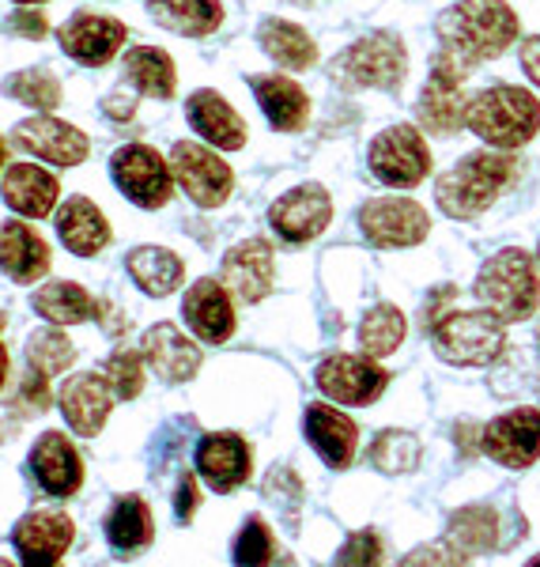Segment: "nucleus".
<instances>
[{"label":"nucleus","mask_w":540,"mask_h":567,"mask_svg":"<svg viewBox=\"0 0 540 567\" xmlns=\"http://www.w3.org/2000/svg\"><path fill=\"white\" fill-rule=\"evenodd\" d=\"M435 34L438 53L432 61V72L465 84L476 65L502 58L518 42L521 23L507 0H461V4L446 8L438 16Z\"/></svg>","instance_id":"1"},{"label":"nucleus","mask_w":540,"mask_h":567,"mask_svg":"<svg viewBox=\"0 0 540 567\" xmlns=\"http://www.w3.org/2000/svg\"><path fill=\"white\" fill-rule=\"evenodd\" d=\"M518 178H521L518 155L499 152V148L469 152L461 163H454V167L435 182V200L446 216L476 219L488 213Z\"/></svg>","instance_id":"2"},{"label":"nucleus","mask_w":540,"mask_h":567,"mask_svg":"<svg viewBox=\"0 0 540 567\" xmlns=\"http://www.w3.org/2000/svg\"><path fill=\"white\" fill-rule=\"evenodd\" d=\"M465 125L480 136L488 148L515 152L526 148L540 130V99L518 84L484 87L465 106Z\"/></svg>","instance_id":"3"},{"label":"nucleus","mask_w":540,"mask_h":567,"mask_svg":"<svg viewBox=\"0 0 540 567\" xmlns=\"http://www.w3.org/2000/svg\"><path fill=\"white\" fill-rule=\"evenodd\" d=\"M476 299L499 322H526L540 307V272L526 250H499L476 272Z\"/></svg>","instance_id":"4"},{"label":"nucleus","mask_w":540,"mask_h":567,"mask_svg":"<svg viewBox=\"0 0 540 567\" xmlns=\"http://www.w3.org/2000/svg\"><path fill=\"white\" fill-rule=\"evenodd\" d=\"M435 352L457 368H488L507 349V322L491 310H450L432 326Z\"/></svg>","instance_id":"5"},{"label":"nucleus","mask_w":540,"mask_h":567,"mask_svg":"<svg viewBox=\"0 0 540 567\" xmlns=\"http://www.w3.org/2000/svg\"><path fill=\"white\" fill-rule=\"evenodd\" d=\"M333 76L352 87L397 91L408 76V50L397 34L378 31L355 39L341 58L333 61Z\"/></svg>","instance_id":"6"},{"label":"nucleus","mask_w":540,"mask_h":567,"mask_svg":"<svg viewBox=\"0 0 540 567\" xmlns=\"http://www.w3.org/2000/svg\"><path fill=\"white\" fill-rule=\"evenodd\" d=\"M371 175L390 189H412L432 175V148L416 125H390L371 141Z\"/></svg>","instance_id":"7"},{"label":"nucleus","mask_w":540,"mask_h":567,"mask_svg":"<svg viewBox=\"0 0 540 567\" xmlns=\"http://www.w3.org/2000/svg\"><path fill=\"white\" fill-rule=\"evenodd\" d=\"M170 175L174 186L181 189L200 208H219L235 189V175L227 159H219L216 148L194 141H178L170 152Z\"/></svg>","instance_id":"8"},{"label":"nucleus","mask_w":540,"mask_h":567,"mask_svg":"<svg viewBox=\"0 0 540 567\" xmlns=\"http://www.w3.org/2000/svg\"><path fill=\"white\" fill-rule=\"evenodd\" d=\"M110 175H114L117 189L141 208H163L174 194L170 163L148 144H125L110 159Z\"/></svg>","instance_id":"9"},{"label":"nucleus","mask_w":540,"mask_h":567,"mask_svg":"<svg viewBox=\"0 0 540 567\" xmlns=\"http://www.w3.org/2000/svg\"><path fill=\"white\" fill-rule=\"evenodd\" d=\"M360 227L378 250H401V246L424 243L432 231V219H427L424 205L408 197H374L360 208Z\"/></svg>","instance_id":"10"},{"label":"nucleus","mask_w":540,"mask_h":567,"mask_svg":"<svg viewBox=\"0 0 540 567\" xmlns=\"http://www.w3.org/2000/svg\"><path fill=\"white\" fill-rule=\"evenodd\" d=\"M329 219H333V197H329V189L318 186V182L288 189V194L272 200V208H269L272 231L291 246L318 239L329 227Z\"/></svg>","instance_id":"11"},{"label":"nucleus","mask_w":540,"mask_h":567,"mask_svg":"<svg viewBox=\"0 0 540 567\" xmlns=\"http://www.w3.org/2000/svg\"><path fill=\"white\" fill-rule=\"evenodd\" d=\"M314 382L336 405H371L390 386V371H382L371 355H329Z\"/></svg>","instance_id":"12"},{"label":"nucleus","mask_w":540,"mask_h":567,"mask_svg":"<svg viewBox=\"0 0 540 567\" xmlns=\"http://www.w3.org/2000/svg\"><path fill=\"white\" fill-rule=\"evenodd\" d=\"M480 451L507 470H529L540 458V409L526 405L496 416L480 432Z\"/></svg>","instance_id":"13"},{"label":"nucleus","mask_w":540,"mask_h":567,"mask_svg":"<svg viewBox=\"0 0 540 567\" xmlns=\"http://www.w3.org/2000/svg\"><path fill=\"white\" fill-rule=\"evenodd\" d=\"M253 451L242 435L235 432H212L197 443V473L208 481L212 492H235L250 481Z\"/></svg>","instance_id":"14"},{"label":"nucleus","mask_w":540,"mask_h":567,"mask_svg":"<svg viewBox=\"0 0 540 567\" xmlns=\"http://www.w3.org/2000/svg\"><path fill=\"white\" fill-rule=\"evenodd\" d=\"M277 284V261L264 239H246L224 254V288L242 303H261Z\"/></svg>","instance_id":"15"},{"label":"nucleus","mask_w":540,"mask_h":567,"mask_svg":"<svg viewBox=\"0 0 540 567\" xmlns=\"http://www.w3.org/2000/svg\"><path fill=\"white\" fill-rule=\"evenodd\" d=\"M61 50L69 53L80 65H106L117 50L129 39L122 20H110V16H95V12H80L61 27Z\"/></svg>","instance_id":"16"},{"label":"nucleus","mask_w":540,"mask_h":567,"mask_svg":"<svg viewBox=\"0 0 540 567\" xmlns=\"http://www.w3.org/2000/svg\"><path fill=\"white\" fill-rule=\"evenodd\" d=\"M15 136L31 155L53 163V167H80L91 152V141L76 125L58 122V117L42 114V117H27V122L15 125Z\"/></svg>","instance_id":"17"},{"label":"nucleus","mask_w":540,"mask_h":567,"mask_svg":"<svg viewBox=\"0 0 540 567\" xmlns=\"http://www.w3.org/2000/svg\"><path fill=\"white\" fill-rule=\"evenodd\" d=\"M181 318L186 326L194 329L200 341L208 344H224L231 341L235 333V303H231V291L224 288V280H197L194 288L186 291L181 299Z\"/></svg>","instance_id":"18"},{"label":"nucleus","mask_w":540,"mask_h":567,"mask_svg":"<svg viewBox=\"0 0 540 567\" xmlns=\"http://www.w3.org/2000/svg\"><path fill=\"white\" fill-rule=\"evenodd\" d=\"M72 545V518L65 511H34L15 526V548L23 553V567H61V556Z\"/></svg>","instance_id":"19"},{"label":"nucleus","mask_w":540,"mask_h":567,"mask_svg":"<svg viewBox=\"0 0 540 567\" xmlns=\"http://www.w3.org/2000/svg\"><path fill=\"white\" fill-rule=\"evenodd\" d=\"M141 360L148 363L163 382H189L200 371V349L170 322H159L144 333Z\"/></svg>","instance_id":"20"},{"label":"nucleus","mask_w":540,"mask_h":567,"mask_svg":"<svg viewBox=\"0 0 540 567\" xmlns=\"http://www.w3.org/2000/svg\"><path fill=\"white\" fill-rule=\"evenodd\" d=\"M303 432L310 439V446L322 454V462L329 470H347V465H352L355 446H360V427H355L344 413H336L333 405H325V401L307 405Z\"/></svg>","instance_id":"21"},{"label":"nucleus","mask_w":540,"mask_h":567,"mask_svg":"<svg viewBox=\"0 0 540 567\" xmlns=\"http://www.w3.org/2000/svg\"><path fill=\"white\" fill-rule=\"evenodd\" d=\"M186 117L200 141H208L219 152H238L246 144V122L219 91H208V87L194 91V95L186 99Z\"/></svg>","instance_id":"22"},{"label":"nucleus","mask_w":540,"mask_h":567,"mask_svg":"<svg viewBox=\"0 0 540 567\" xmlns=\"http://www.w3.org/2000/svg\"><path fill=\"white\" fill-rule=\"evenodd\" d=\"M34 481L42 484L50 496L65 499L84 484V462H80L76 446L69 443L65 432H45L31 451Z\"/></svg>","instance_id":"23"},{"label":"nucleus","mask_w":540,"mask_h":567,"mask_svg":"<svg viewBox=\"0 0 540 567\" xmlns=\"http://www.w3.org/2000/svg\"><path fill=\"white\" fill-rule=\"evenodd\" d=\"M61 413H65L69 427L76 435H98L114 409V393H110L103 374H72V379L61 386Z\"/></svg>","instance_id":"24"},{"label":"nucleus","mask_w":540,"mask_h":567,"mask_svg":"<svg viewBox=\"0 0 540 567\" xmlns=\"http://www.w3.org/2000/svg\"><path fill=\"white\" fill-rule=\"evenodd\" d=\"M0 269L15 284H34L50 269V246L23 219H8L0 227Z\"/></svg>","instance_id":"25"},{"label":"nucleus","mask_w":540,"mask_h":567,"mask_svg":"<svg viewBox=\"0 0 540 567\" xmlns=\"http://www.w3.org/2000/svg\"><path fill=\"white\" fill-rule=\"evenodd\" d=\"M61 197V186L50 171L34 167V163H15L4 175V200L12 213H20L27 219H42L53 213Z\"/></svg>","instance_id":"26"},{"label":"nucleus","mask_w":540,"mask_h":567,"mask_svg":"<svg viewBox=\"0 0 540 567\" xmlns=\"http://www.w3.org/2000/svg\"><path fill=\"white\" fill-rule=\"evenodd\" d=\"M465 106H469V99H465L461 84L450 80V76H438V72H432L424 91H419L416 117H419V125H424L427 133L454 136L465 125Z\"/></svg>","instance_id":"27"},{"label":"nucleus","mask_w":540,"mask_h":567,"mask_svg":"<svg viewBox=\"0 0 540 567\" xmlns=\"http://www.w3.org/2000/svg\"><path fill=\"white\" fill-rule=\"evenodd\" d=\"M250 87H253V95H258L264 117L272 122V130L295 133L307 125L310 99L291 76H277V72H272V76H250Z\"/></svg>","instance_id":"28"},{"label":"nucleus","mask_w":540,"mask_h":567,"mask_svg":"<svg viewBox=\"0 0 540 567\" xmlns=\"http://www.w3.org/2000/svg\"><path fill=\"white\" fill-rule=\"evenodd\" d=\"M58 235L72 254L91 258L110 243V224L87 197H69L58 213Z\"/></svg>","instance_id":"29"},{"label":"nucleus","mask_w":540,"mask_h":567,"mask_svg":"<svg viewBox=\"0 0 540 567\" xmlns=\"http://www.w3.org/2000/svg\"><path fill=\"white\" fill-rule=\"evenodd\" d=\"M125 265H129V277L136 280V288L155 299L178 291L181 280H186V265L167 246H136Z\"/></svg>","instance_id":"30"},{"label":"nucleus","mask_w":540,"mask_h":567,"mask_svg":"<svg viewBox=\"0 0 540 567\" xmlns=\"http://www.w3.org/2000/svg\"><path fill=\"white\" fill-rule=\"evenodd\" d=\"M148 12L159 27L186 34V39L216 34L219 23H224V4L219 0H148Z\"/></svg>","instance_id":"31"},{"label":"nucleus","mask_w":540,"mask_h":567,"mask_svg":"<svg viewBox=\"0 0 540 567\" xmlns=\"http://www.w3.org/2000/svg\"><path fill=\"white\" fill-rule=\"evenodd\" d=\"M261 50L288 72H307L318 61V42L291 20H264L258 31Z\"/></svg>","instance_id":"32"},{"label":"nucleus","mask_w":540,"mask_h":567,"mask_svg":"<svg viewBox=\"0 0 540 567\" xmlns=\"http://www.w3.org/2000/svg\"><path fill=\"white\" fill-rule=\"evenodd\" d=\"M155 537V518L148 503L141 496H122L114 503V511L106 515V542L114 545V553L129 556L141 553L144 545H152Z\"/></svg>","instance_id":"33"},{"label":"nucleus","mask_w":540,"mask_h":567,"mask_svg":"<svg viewBox=\"0 0 540 567\" xmlns=\"http://www.w3.org/2000/svg\"><path fill=\"white\" fill-rule=\"evenodd\" d=\"M34 310L53 326H76L98 315V303L91 299V291H84L72 280H50L34 291Z\"/></svg>","instance_id":"34"},{"label":"nucleus","mask_w":540,"mask_h":567,"mask_svg":"<svg viewBox=\"0 0 540 567\" xmlns=\"http://www.w3.org/2000/svg\"><path fill=\"white\" fill-rule=\"evenodd\" d=\"M125 76L136 91L152 99H174V87H178V72H174V61L167 50H155V45H133L125 53Z\"/></svg>","instance_id":"35"},{"label":"nucleus","mask_w":540,"mask_h":567,"mask_svg":"<svg viewBox=\"0 0 540 567\" xmlns=\"http://www.w3.org/2000/svg\"><path fill=\"white\" fill-rule=\"evenodd\" d=\"M450 545L461 548L465 556L491 553L499 548V515L488 503H476V507H461L450 515Z\"/></svg>","instance_id":"36"},{"label":"nucleus","mask_w":540,"mask_h":567,"mask_svg":"<svg viewBox=\"0 0 540 567\" xmlns=\"http://www.w3.org/2000/svg\"><path fill=\"white\" fill-rule=\"evenodd\" d=\"M405 333H408L405 315L390 303H378V307H371L360 322V349L363 355H371V360H382V355L401 349Z\"/></svg>","instance_id":"37"},{"label":"nucleus","mask_w":540,"mask_h":567,"mask_svg":"<svg viewBox=\"0 0 540 567\" xmlns=\"http://www.w3.org/2000/svg\"><path fill=\"white\" fill-rule=\"evenodd\" d=\"M72 360H76V349L61 329H39L27 337V368L45 374V379L72 368Z\"/></svg>","instance_id":"38"},{"label":"nucleus","mask_w":540,"mask_h":567,"mask_svg":"<svg viewBox=\"0 0 540 567\" xmlns=\"http://www.w3.org/2000/svg\"><path fill=\"white\" fill-rule=\"evenodd\" d=\"M419 439L408 435V432H382L374 439L371 446V462L378 465L382 473H390V477H401V473H412L419 465Z\"/></svg>","instance_id":"39"},{"label":"nucleus","mask_w":540,"mask_h":567,"mask_svg":"<svg viewBox=\"0 0 540 567\" xmlns=\"http://www.w3.org/2000/svg\"><path fill=\"white\" fill-rule=\"evenodd\" d=\"M4 91L15 99V103L34 106V110H53V106L61 103L58 76H53V72H45V69H23V72H15V76H8Z\"/></svg>","instance_id":"40"},{"label":"nucleus","mask_w":540,"mask_h":567,"mask_svg":"<svg viewBox=\"0 0 540 567\" xmlns=\"http://www.w3.org/2000/svg\"><path fill=\"white\" fill-rule=\"evenodd\" d=\"M277 560V542H272V529L264 518H246L242 534L235 537V564L238 567H269Z\"/></svg>","instance_id":"41"},{"label":"nucleus","mask_w":540,"mask_h":567,"mask_svg":"<svg viewBox=\"0 0 540 567\" xmlns=\"http://www.w3.org/2000/svg\"><path fill=\"white\" fill-rule=\"evenodd\" d=\"M103 379H106L110 393H114V401H133L136 393L144 390V360H141V352L117 349L106 360Z\"/></svg>","instance_id":"42"},{"label":"nucleus","mask_w":540,"mask_h":567,"mask_svg":"<svg viewBox=\"0 0 540 567\" xmlns=\"http://www.w3.org/2000/svg\"><path fill=\"white\" fill-rule=\"evenodd\" d=\"M382 537L374 529H355L336 553V567H382Z\"/></svg>","instance_id":"43"},{"label":"nucleus","mask_w":540,"mask_h":567,"mask_svg":"<svg viewBox=\"0 0 540 567\" xmlns=\"http://www.w3.org/2000/svg\"><path fill=\"white\" fill-rule=\"evenodd\" d=\"M401 567H469V556L457 545H424L412 548Z\"/></svg>","instance_id":"44"},{"label":"nucleus","mask_w":540,"mask_h":567,"mask_svg":"<svg viewBox=\"0 0 540 567\" xmlns=\"http://www.w3.org/2000/svg\"><path fill=\"white\" fill-rule=\"evenodd\" d=\"M197 511V477L194 473H186V477L178 481V496H174V515H178V523H189Z\"/></svg>","instance_id":"45"},{"label":"nucleus","mask_w":540,"mask_h":567,"mask_svg":"<svg viewBox=\"0 0 540 567\" xmlns=\"http://www.w3.org/2000/svg\"><path fill=\"white\" fill-rule=\"evenodd\" d=\"M20 398H23V405H31L34 413H42V409L50 405V390H45V374H39V371H27Z\"/></svg>","instance_id":"46"},{"label":"nucleus","mask_w":540,"mask_h":567,"mask_svg":"<svg viewBox=\"0 0 540 567\" xmlns=\"http://www.w3.org/2000/svg\"><path fill=\"white\" fill-rule=\"evenodd\" d=\"M518 53H521V69H526V76L540 87V34H529Z\"/></svg>","instance_id":"47"},{"label":"nucleus","mask_w":540,"mask_h":567,"mask_svg":"<svg viewBox=\"0 0 540 567\" xmlns=\"http://www.w3.org/2000/svg\"><path fill=\"white\" fill-rule=\"evenodd\" d=\"M12 27L20 34H27V39H39V34L45 31V20H42V12H31V8H23V12L12 20Z\"/></svg>","instance_id":"48"},{"label":"nucleus","mask_w":540,"mask_h":567,"mask_svg":"<svg viewBox=\"0 0 540 567\" xmlns=\"http://www.w3.org/2000/svg\"><path fill=\"white\" fill-rule=\"evenodd\" d=\"M136 110V99L133 95H122V91H114V95L106 99V114L110 117H129Z\"/></svg>","instance_id":"49"},{"label":"nucleus","mask_w":540,"mask_h":567,"mask_svg":"<svg viewBox=\"0 0 540 567\" xmlns=\"http://www.w3.org/2000/svg\"><path fill=\"white\" fill-rule=\"evenodd\" d=\"M4 379H8V352H4V344H0V386H4Z\"/></svg>","instance_id":"50"},{"label":"nucleus","mask_w":540,"mask_h":567,"mask_svg":"<svg viewBox=\"0 0 540 567\" xmlns=\"http://www.w3.org/2000/svg\"><path fill=\"white\" fill-rule=\"evenodd\" d=\"M0 167H4V141H0Z\"/></svg>","instance_id":"51"},{"label":"nucleus","mask_w":540,"mask_h":567,"mask_svg":"<svg viewBox=\"0 0 540 567\" xmlns=\"http://www.w3.org/2000/svg\"><path fill=\"white\" fill-rule=\"evenodd\" d=\"M15 4H42V0H15Z\"/></svg>","instance_id":"52"},{"label":"nucleus","mask_w":540,"mask_h":567,"mask_svg":"<svg viewBox=\"0 0 540 567\" xmlns=\"http://www.w3.org/2000/svg\"><path fill=\"white\" fill-rule=\"evenodd\" d=\"M526 567H540V556H533V560H529Z\"/></svg>","instance_id":"53"},{"label":"nucleus","mask_w":540,"mask_h":567,"mask_svg":"<svg viewBox=\"0 0 540 567\" xmlns=\"http://www.w3.org/2000/svg\"><path fill=\"white\" fill-rule=\"evenodd\" d=\"M0 567H15L12 560H4V556H0Z\"/></svg>","instance_id":"54"},{"label":"nucleus","mask_w":540,"mask_h":567,"mask_svg":"<svg viewBox=\"0 0 540 567\" xmlns=\"http://www.w3.org/2000/svg\"><path fill=\"white\" fill-rule=\"evenodd\" d=\"M4 322H8V318H4V315H0V329H4Z\"/></svg>","instance_id":"55"},{"label":"nucleus","mask_w":540,"mask_h":567,"mask_svg":"<svg viewBox=\"0 0 540 567\" xmlns=\"http://www.w3.org/2000/svg\"><path fill=\"white\" fill-rule=\"evenodd\" d=\"M537 258H540V246H537Z\"/></svg>","instance_id":"56"},{"label":"nucleus","mask_w":540,"mask_h":567,"mask_svg":"<svg viewBox=\"0 0 540 567\" xmlns=\"http://www.w3.org/2000/svg\"><path fill=\"white\" fill-rule=\"evenodd\" d=\"M537 341H540V333H537Z\"/></svg>","instance_id":"57"}]
</instances>
